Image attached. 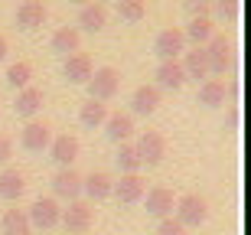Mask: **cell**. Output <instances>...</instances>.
Instances as JSON below:
<instances>
[{
    "label": "cell",
    "mask_w": 251,
    "mask_h": 235,
    "mask_svg": "<svg viewBox=\"0 0 251 235\" xmlns=\"http://www.w3.org/2000/svg\"><path fill=\"white\" fill-rule=\"evenodd\" d=\"M92 72H95V62H92V56L88 52H72V56H65V62H62V76L69 78V85H88V78H92Z\"/></svg>",
    "instance_id": "9c48e42d"
},
{
    "label": "cell",
    "mask_w": 251,
    "mask_h": 235,
    "mask_svg": "<svg viewBox=\"0 0 251 235\" xmlns=\"http://www.w3.org/2000/svg\"><path fill=\"white\" fill-rule=\"evenodd\" d=\"M98 3H101V0H98Z\"/></svg>",
    "instance_id": "f35d334b"
},
{
    "label": "cell",
    "mask_w": 251,
    "mask_h": 235,
    "mask_svg": "<svg viewBox=\"0 0 251 235\" xmlns=\"http://www.w3.org/2000/svg\"><path fill=\"white\" fill-rule=\"evenodd\" d=\"M134 151H137L140 163H147V167H157V163H163V157H167V137L160 131H137L134 134Z\"/></svg>",
    "instance_id": "5b68a950"
},
{
    "label": "cell",
    "mask_w": 251,
    "mask_h": 235,
    "mask_svg": "<svg viewBox=\"0 0 251 235\" xmlns=\"http://www.w3.org/2000/svg\"><path fill=\"white\" fill-rule=\"evenodd\" d=\"M153 52L160 56V62H173L186 52V36L179 26H167L157 33V43H153Z\"/></svg>",
    "instance_id": "52a82bcc"
},
{
    "label": "cell",
    "mask_w": 251,
    "mask_h": 235,
    "mask_svg": "<svg viewBox=\"0 0 251 235\" xmlns=\"http://www.w3.org/2000/svg\"><path fill=\"white\" fill-rule=\"evenodd\" d=\"M238 7H242V0H212V13L222 23H235L238 20Z\"/></svg>",
    "instance_id": "4dcf8cb0"
},
{
    "label": "cell",
    "mask_w": 251,
    "mask_h": 235,
    "mask_svg": "<svg viewBox=\"0 0 251 235\" xmlns=\"http://www.w3.org/2000/svg\"><path fill=\"white\" fill-rule=\"evenodd\" d=\"M49 141H52V128H49L46 121H26L23 124V131H20V144L26 147L29 154H43L49 151Z\"/></svg>",
    "instance_id": "ba28073f"
},
{
    "label": "cell",
    "mask_w": 251,
    "mask_h": 235,
    "mask_svg": "<svg viewBox=\"0 0 251 235\" xmlns=\"http://www.w3.org/2000/svg\"><path fill=\"white\" fill-rule=\"evenodd\" d=\"M144 193H147V183H144L140 173H121V180H114L111 186V196L118 203H140Z\"/></svg>",
    "instance_id": "4fadbf2b"
},
{
    "label": "cell",
    "mask_w": 251,
    "mask_h": 235,
    "mask_svg": "<svg viewBox=\"0 0 251 235\" xmlns=\"http://www.w3.org/2000/svg\"><path fill=\"white\" fill-rule=\"evenodd\" d=\"M78 46H82V33H78L75 26H59L56 33H52V49L62 52V56L78 52Z\"/></svg>",
    "instance_id": "484cf974"
},
{
    "label": "cell",
    "mask_w": 251,
    "mask_h": 235,
    "mask_svg": "<svg viewBox=\"0 0 251 235\" xmlns=\"http://www.w3.org/2000/svg\"><path fill=\"white\" fill-rule=\"evenodd\" d=\"M114 160H118V167H121V173H140V157L137 151H134V141L127 144H118V154H114Z\"/></svg>",
    "instance_id": "f1b7e54d"
},
{
    "label": "cell",
    "mask_w": 251,
    "mask_h": 235,
    "mask_svg": "<svg viewBox=\"0 0 251 235\" xmlns=\"http://www.w3.org/2000/svg\"><path fill=\"white\" fill-rule=\"evenodd\" d=\"M95 222V206L88 199H72V203H65L62 216H59V226H65L69 235H82L88 232Z\"/></svg>",
    "instance_id": "7a4b0ae2"
},
{
    "label": "cell",
    "mask_w": 251,
    "mask_h": 235,
    "mask_svg": "<svg viewBox=\"0 0 251 235\" xmlns=\"http://www.w3.org/2000/svg\"><path fill=\"white\" fill-rule=\"evenodd\" d=\"M111 186H114V177L104 173V170H92L88 177H82V196L88 199L92 206L111 196Z\"/></svg>",
    "instance_id": "8fae6325"
},
{
    "label": "cell",
    "mask_w": 251,
    "mask_h": 235,
    "mask_svg": "<svg viewBox=\"0 0 251 235\" xmlns=\"http://www.w3.org/2000/svg\"><path fill=\"white\" fill-rule=\"evenodd\" d=\"M104 23H108V10H104V3L92 0V3L78 7V26H82L85 33H101ZM82 29H78V33H82Z\"/></svg>",
    "instance_id": "7402d4cb"
},
{
    "label": "cell",
    "mask_w": 251,
    "mask_h": 235,
    "mask_svg": "<svg viewBox=\"0 0 251 235\" xmlns=\"http://www.w3.org/2000/svg\"><path fill=\"white\" fill-rule=\"evenodd\" d=\"M78 121H82L85 128H104V121H108V104L88 98V102L78 108Z\"/></svg>",
    "instance_id": "4316f807"
},
{
    "label": "cell",
    "mask_w": 251,
    "mask_h": 235,
    "mask_svg": "<svg viewBox=\"0 0 251 235\" xmlns=\"http://www.w3.org/2000/svg\"><path fill=\"white\" fill-rule=\"evenodd\" d=\"M0 235H33V226L23 209H7L0 219Z\"/></svg>",
    "instance_id": "d4e9b609"
},
{
    "label": "cell",
    "mask_w": 251,
    "mask_h": 235,
    "mask_svg": "<svg viewBox=\"0 0 251 235\" xmlns=\"http://www.w3.org/2000/svg\"><path fill=\"white\" fill-rule=\"evenodd\" d=\"M118 88H121V72H118L114 66L95 69L92 78H88V98H92V102L108 104L114 95H118Z\"/></svg>",
    "instance_id": "277c9868"
},
{
    "label": "cell",
    "mask_w": 251,
    "mask_h": 235,
    "mask_svg": "<svg viewBox=\"0 0 251 235\" xmlns=\"http://www.w3.org/2000/svg\"><path fill=\"white\" fill-rule=\"evenodd\" d=\"M46 3L43 0H23L17 7V29H23V33H29V29H36L46 23Z\"/></svg>",
    "instance_id": "ac0fdd59"
},
{
    "label": "cell",
    "mask_w": 251,
    "mask_h": 235,
    "mask_svg": "<svg viewBox=\"0 0 251 235\" xmlns=\"http://www.w3.org/2000/svg\"><path fill=\"white\" fill-rule=\"evenodd\" d=\"M144 206H147V216H153L160 222V219H170L173 216V206H176V199H173V193H170L167 186H153L144 193Z\"/></svg>",
    "instance_id": "e0dca14e"
},
{
    "label": "cell",
    "mask_w": 251,
    "mask_h": 235,
    "mask_svg": "<svg viewBox=\"0 0 251 235\" xmlns=\"http://www.w3.org/2000/svg\"><path fill=\"white\" fill-rule=\"evenodd\" d=\"M7 52H10V46H7V36H3V33H0V62H3V59H7Z\"/></svg>",
    "instance_id": "e575fe53"
},
{
    "label": "cell",
    "mask_w": 251,
    "mask_h": 235,
    "mask_svg": "<svg viewBox=\"0 0 251 235\" xmlns=\"http://www.w3.org/2000/svg\"><path fill=\"white\" fill-rule=\"evenodd\" d=\"M176 222L183 229H199L209 219V203H205V196H199V193H186V196H179L176 199Z\"/></svg>",
    "instance_id": "3957f363"
},
{
    "label": "cell",
    "mask_w": 251,
    "mask_h": 235,
    "mask_svg": "<svg viewBox=\"0 0 251 235\" xmlns=\"http://www.w3.org/2000/svg\"><path fill=\"white\" fill-rule=\"evenodd\" d=\"M23 193H26V177H23L17 167H7L0 173V196L10 199V203H17Z\"/></svg>",
    "instance_id": "cb8c5ba5"
},
{
    "label": "cell",
    "mask_w": 251,
    "mask_h": 235,
    "mask_svg": "<svg viewBox=\"0 0 251 235\" xmlns=\"http://www.w3.org/2000/svg\"><path fill=\"white\" fill-rule=\"evenodd\" d=\"M118 17L127 20V23L144 20L147 17V0H118Z\"/></svg>",
    "instance_id": "f546056e"
},
{
    "label": "cell",
    "mask_w": 251,
    "mask_h": 235,
    "mask_svg": "<svg viewBox=\"0 0 251 235\" xmlns=\"http://www.w3.org/2000/svg\"><path fill=\"white\" fill-rule=\"evenodd\" d=\"M157 88L160 92H179L183 85H186V76H183V66H179V59H173V62H160L157 66Z\"/></svg>",
    "instance_id": "44dd1931"
},
{
    "label": "cell",
    "mask_w": 251,
    "mask_h": 235,
    "mask_svg": "<svg viewBox=\"0 0 251 235\" xmlns=\"http://www.w3.org/2000/svg\"><path fill=\"white\" fill-rule=\"evenodd\" d=\"M69 3H75V7H85V3H92V0H69Z\"/></svg>",
    "instance_id": "d590c367"
},
{
    "label": "cell",
    "mask_w": 251,
    "mask_h": 235,
    "mask_svg": "<svg viewBox=\"0 0 251 235\" xmlns=\"http://www.w3.org/2000/svg\"><path fill=\"white\" fill-rule=\"evenodd\" d=\"M39 235H49V232H39Z\"/></svg>",
    "instance_id": "8d00e7d4"
},
{
    "label": "cell",
    "mask_w": 251,
    "mask_h": 235,
    "mask_svg": "<svg viewBox=\"0 0 251 235\" xmlns=\"http://www.w3.org/2000/svg\"><path fill=\"white\" fill-rule=\"evenodd\" d=\"M13 157V141H10V134L0 131V163H7Z\"/></svg>",
    "instance_id": "836d02e7"
},
{
    "label": "cell",
    "mask_w": 251,
    "mask_h": 235,
    "mask_svg": "<svg viewBox=\"0 0 251 235\" xmlns=\"http://www.w3.org/2000/svg\"><path fill=\"white\" fill-rule=\"evenodd\" d=\"M179 66H183V76L186 78H209L212 72H209V59H205V49H199V46H193V49H186L183 56H179Z\"/></svg>",
    "instance_id": "ffe728a7"
},
{
    "label": "cell",
    "mask_w": 251,
    "mask_h": 235,
    "mask_svg": "<svg viewBox=\"0 0 251 235\" xmlns=\"http://www.w3.org/2000/svg\"><path fill=\"white\" fill-rule=\"evenodd\" d=\"M52 199H65V203H72V199H82V173L72 167L59 170L56 177H52Z\"/></svg>",
    "instance_id": "30bf717a"
},
{
    "label": "cell",
    "mask_w": 251,
    "mask_h": 235,
    "mask_svg": "<svg viewBox=\"0 0 251 235\" xmlns=\"http://www.w3.org/2000/svg\"><path fill=\"white\" fill-rule=\"evenodd\" d=\"M163 102V92H160L157 85H137L134 95H130V114H140V118H147L153 114Z\"/></svg>",
    "instance_id": "9a60e30c"
},
{
    "label": "cell",
    "mask_w": 251,
    "mask_h": 235,
    "mask_svg": "<svg viewBox=\"0 0 251 235\" xmlns=\"http://www.w3.org/2000/svg\"><path fill=\"white\" fill-rule=\"evenodd\" d=\"M82 235H88V232H82Z\"/></svg>",
    "instance_id": "74e56055"
},
{
    "label": "cell",
    "mask_w": 251,
    "mask_h": 235,
    "mask_svg": "<svg viewBox=\"0 0 251 235\" xmlns=\"http://www.w3.org/2000/svg\"><path fill=\"white\" fill-rule=\"evenodd\" d=\"M232 95H235V82H225V78H205L199 85V102L205 108H222Z\"/></svg>",
    "instance_id": "7c38bea8"
},
{
    "label": "cell",
    "mask_w": 251,
    "mask_h": 235,
    "mask_svg": "<svg viewBox=\"0 0 251 235\" xmlns=\"http://www.w3.org/2000/svg\"><path fill=\"white\" fill-rule=\"evenodd\" d=\"M153 235H186V229L170 216V219H160V222H157V232H153Z\"/></svg>",
    "instance_id": "d6a6232c"
},
{
    "label": "cell",
    "mask_w": 251,
    "mask_h": 235,
    "mask_svg": "<svg viewBox=\"0 0 251 235\" xmlns=\"http://www.w3.org/2000/svg\"><path fill=\"white\" fill-rule=\"evenodd\" d=\"M78 137L75 134H56L52 141H49V154H52V160L59 163V170L72 167L75 160H78Z\"/></svg>",
    "instance_id": "2e32d148"
},
{
    "label": "cell",
    "mask_w": 251,
    "mask_h": 235,
    "mask_svg": "<svg viewBox=\"0 0 251 235\" xmlns=\"http://www.w3.org/2000/svg\"><path fill=\"white\" fill-rule=\"evenodd\" d=\"M183 36H186V43H193V46L202 49L205 43L215 36V23H212V17H196V20H189L186 29H183Z\"/></svg>",
    "instance_id": "603a6c76"
},
{
    "label": "cell",
    "mask_w": 251,
    "mask_h": 235,
    "mask_svg": "<svg viewBox=\"0 0 251 235\" xmlns=\"http://www.w3.org/2000/svg\"><path fill=\"white\" fill-rule=\"evenodd\" d=\"M205 59H209V72L212 76H225L235 69V43L225 33H215L209 43H205Z\"/></svg>",
    "instance_id": "6da1fadb"
},
{
    "label": "cell",
    "mask_w": 251,
    "mask_h": 235,
    "mask_svg": "<svg viewBox=\"0 0 251 235\" xmlns=\"http://www.w3.org/2000/svg\"><path fill=\"white\" fill-rule=\"evenodd\" d=\"M43 102H46V95H43V88H36V85H26V88H20L17 92V114L20 118H26V121H33L39 111H43Z\"/></svg>",
    "instance_id": "d6986e66"
},
{
    "label": "cell",
    "mask_w": 251,
    "mask_h": 235,
    "mask_svg": "<svg viewBox=\"0 0 251 235\" xmlns=\"http://www.w3.org/2000/svg\"><path fill=\"white\" fill-rule=\"evenodd\" d=\"M104 134H108V141L114 144H127L137 128H134V114L130 111H108V121H104Z\"/></svg>",
    "instance_id": "5bb4252c"
},
{
    "label": "cell",
    "mask_w": 251,
    "mask_h": 235,
    "mask_svg": "<svg viewBox=\"0 0 251 235\" xmlns=\"http://www.w3.org/2000/svg\"><path fill=\"white\" fill-rule=\"evenodd\" d=\"M59 216H62V206L52 196H39L26 209V219H29V226H33V232H52L59 226Z\"/></svg>",
    "instance_id": "8992f818"
},
{
    "label": "cell",
    "mask_w": 251,
    "mask_h": 235,
    "mask_svg": "<svg viewBox=\"0 0 251 235\" xmlns=\"http://www.w3.org/2000/svg\"><path fill=\"white\" fill-rule=\"evenodd\" d=\"M183 7H186L189 20H196V17H212V0H183Z\"/></svg>",
    "instance_id": "1f68e13d"
},
{
    "label": "cell",
    "mask_w": 251,
    "mask_h": 235,
    "mask_svg": "<svg viewBox=\"0 0 251 235\" xmlns=\"http://www.w3.org/2000/svg\"><path fill=\"white\" fill-rule=\"evenodd\" d=\"M29 78H33V66H29L26 59H17L13 66H7V85L10 88H26L29 85Z\"/></svg>",
    "instance_id": "83f0119b"
}]
</instances>
